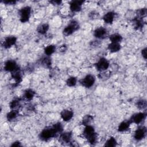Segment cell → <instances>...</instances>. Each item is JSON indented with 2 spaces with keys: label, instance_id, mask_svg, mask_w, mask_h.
<instances>
[{
  "label": "cell",
  "instance_id": "7a4b0ae2",
  "mask_svg": "<svg viewBox=\"0 0 147 147\" xmlns=\"http://www.w3.org/2000/svg\"><path fill=\"white\" fill-rule=\"evenodd\" d=\"M79 28V25L78 22L75 20H72L67 26L64 28L63 31V34L65 36H69L72 34L74 32L76 31Z\"/></svg>",
  "mask_w": 147,
  "mask_h": 147
},
{
  "label": "cell",
  "instance_id": "ffe728a7",
  "mask_svg": "<svg viewBox=\"0 0 147 147\" xmlns=\"http://www.w3.org/2000/svg\"><path fill=\"white\" fill-rule=\"evenodd\" d=\"M111 42L119 43L122 40V37L121 35L118 33H114L109 37Z\"/></svg>",
  "mask_w": 147,
  "mask_h": 147
},
{
  "label": "cell",
  "instance_id": "4316f807",
  "mask_svg": "<svg viewBox=\"0 0 147 147\" xmlns=\"http://www.w3.org/2000/svg\"><path fill=\"white\" fill-rule=\"evenodd\" d=\"M137 107L140 109V110H144L146 107L147 103L146 100L145 99H140L138 101H137L136 103Z\"/></svg>",
  "mask_w": 147,
  "mask_h": 147
},
{
  "label": "cell",
  "instance_id": "5b68a950",
  "mask_svg": "<svg viewBox=\"0 0 147 147\" xmlns=\"http://www.w3.org/2000/svg\"><path fill=\"white\" fill-rule=\"evenodd\" d=\"M109 65L110 64L109 61L106 58L102 57L96 63V68L98 71L103 72L109 67Z\"/></svg>",
  "mask_w": 147,
  "mask_h": 147
},
{
  "label": "cell",
  "instance_id": "44dd1931",
  "mask_svg": "<svg viewBox=\"0 0 147 147\" xmlns=\"http://www.w3.org/2000/svg\"><path fill=\"white\" fill-rule=\"evenodd\" d=\"M56 50V47L53 45H49L44 49V53L47 56H50L53 54Z\"/></svg>",
  "mask_w": 147,
  "mask_h": 147
},
{
  "label": "cell",
  "instance_id": "f546056e",
  "mask_svg": "<svg viewBox=\"0 0 147 147\" xmlns=\"http://www.w3.org/2000/svg\"><path fill=\"white\" fill-rule=\"evenodd\" d=\"M20 103V99H14L11 101L10 103V107L11 109H15L17 108Z\"/></svg>",
  "mask_w": 147,
  "mask_h": 147
},
{
  "label": "cell",
  "instance_id": "2e32d148",
  "mask_svg": "<svg viewBox=\"0 0 147 147\" xmlns=\"http://www.w3.org/2000/svg\"><path fill=\"white\" fill-rule=\"evenodd\" d=\"M11 76L12 78L15 80L16 83H19L21 81L22 77L20 72V69L18 67L11 72Z\"/></svg>",
  "mask_w": 147,
  "mask_h": 147
},
{
  "label": "cell",
  "instance_id": "cb8c5ba5",
  "mask_svg": "<svg viewBox=\"0 0 147 147\" xmlns=\"http://www.w3.org/2000/svg\"><path fill=\"white\" fill-rule=\"evenodd\" d=\"M35 92L32 89H27L25 91L24 97L27 100H31L34 96Z\"/></svg>",
  "mask_w": 147,
  "mask_h": 147
},
{
  "label": "cell",
  "instance_id": "9c48e42d",
  "mask_svg": "<svg viewBox=\"0 0 147 147\" xmlns=\"http://www.w3.org/2000/svg\"><path fill=\"white\" fill-rule=\"evenodd\" d=\"M83 3L82 1H72L69 4V9L73 12L79 11L82 9Z\"/></svg>",
  "mask_w": 147,
  "mask_h": 147
},
{
  "label": "cell",
  "instance_id": "484cf974",
  "mask_svg": "<svg viewBox=\"0 0 147 147\" xmlns=\"http://www.w3.org/2000/svg\"><path fill=\"white\" fill-rule=\"evenodd\" d=\"M117 144V142L115 138L113 137H111L106 141L104 146H108V147H112V146H116Z\"/></svg>",
  "mask_w": 147,
  "mask_h": 147
},
{
  "label": "cell",
  "instance_id": "9a60e30c",
  "mask_svg": "<svg viewBox=\"0 0 147 147\" xmlns=\"http://www.w3.org/2000/svg\"><path fill=\"white\" fill-rule=\"evenodd\" d=\"M131 124V123L129 120L122 121L118 127V131L119 132H123L126 131L129 128Z\"/></svg>",
  "mask_w": 147,
  "mask_h": 147
},
{
  "label": "cell",
  "instance_id": "30bf717a",
  "mask_svg": "<svg viewBox=\"0 0 147 147\" xmlns=\"http://www.w3.org/2000/svg\"><path fill=\"white\" fill-rule=\"evenodd\" d=\"M18 66L17 65V63L14 60H9L5 62L4 65V69L5 71L12 72L14 71Z\"/></svg>",
  "mask_w": 147,
  "mask_h": 147
},
{
  "label": "cell",
  "instance_id": "52a82bcc",
  "mask_svg": "<svg viewBox=\"0 0 147 147\" xmlns=\"http://www.w3.org/2000/svg\"><path fill=\"white\" fill-rule=\"evenodd\" d=\"M146 133V129L145 126L139 127L134 132V138L137 141H140L145 137Z\"/></svg>",
  "mask_w": 147,
  "mask_h": 147
},
{
  "label": "cell",
  "instance_id": "8d00e7d4",
  "mask_svg": "<svg viewBox=\"0 0 147 147\" xmlns=\"http://www.w3.org/2000/svg\"><path fill=\"white\" fill-rule=\"evenodd\" d=\"M51 3H53V5H60L61 2V1H51Z\"/></svg>",
  "mask_w": 147,
  "mask_h": 147
},
{
  "label": "cell",
  "instance_id": "d590c367",
  "mask_svg": "<svg viewBox=\"0 0 147 147\" xmlns=\"http://www.w3.org/2000/svg\"><path fill=\"white\" fill-rule=\"evenodd\" d=\"M4 3H6L7 5H13L16 3V1H4L3 2Z\"/></svg>",
  "mask_w": 147,
  "mask_h": 147
},
{
  "label": "cell",
  "instance_id": "8fae6325",
  "mask_svg": "<svg viewBox=\"0 0 147 147\" xmlns=\"http://www.w3.org/2000/svg\"><path fill=\"white\" fill-rule=\"evenodd\" d=\"M107 33V32L106 29L103 27H99L94 30V35L97 38L102 39L104 38L106 36Z\"/></svg>",
  "mask_w": 147,
  "mask_h": 147
},
{
  "label": "cell",
  "instance_id": "7c38bea8",
  "mask_svg": "<svg viewBox=\"0 0 147 147\" xmlns=\"http://www.w3.org/2000/svg\"><path fill=\"white\" fill-rule=\"evenodd\" d=\"M61 118L64 121H69L74 115V113L70 110H64L60 113Z\"/></svg>",
  "mask_w": 147,
  "mask_h": 147
},
{
  "label": "cell",
  "instance_id": "836d02e7",
  "mask_svg": "<svg viewBox=\"0 0 147 147\" xmlns=\"http://www.w3.org/2000/svg\"><path fill=\"white\" fill-rule=\"evenodd\" d=\"M141 55L142 56V57L145 59H146V57H147V53H146V48H145L144 49H142L141 51Z\"/></svg>",
  "mask_w": 147,
  "mask_h": 147
},
{
  "label": "cell",
  "instance_id": "ba28073f",
  "mask_svg": "<svg viewBox=\"0 0 147 147\" xmlns=\"http://www.w3.org/2000/svg\"><path fill=\"white\" fill-rule=\"evenodd\" d=\"M17 41V38L15 36H10L6 37L3 42V46L5 48H9L14 45Z\"/></svg>",
  "mask_w": 147,
  "mask_h": 147
},
{
  "label": "cell",
  "instance_id": "d6986e66",
  "mask_svg": "<svg viewBox=\"0 0 147 147\" xmlns=\"http://www.w3.org/2000/svg\"><path fill=\"white\" fill-rule=\"evenodd\" d=\"M49 25L48 24H42L40 25L37 28V31L38 33L41 34H45L47 31L49 29Z\"/></svg>",
  "mask_w": 147,
  "mask_h": 147
},
{
  "label": "cell",
  "instance_id": "277c9868",
  "mask_svg": "<svg viewBox=\"0 0 147 147\" xmlns=\"http://www.w3.org/2000/svg\"><path fill=\"white\" fill-rule=\"evenodd\" d=\"M95 81V78L94 76L91 74H88L80 80V83L84 87L86 88H90L94 85Z\"/></svg>",
  "mask_w": 147,
  "mask_h": 147
},
{
  "label": "cell",
  "instance_id": "3957f363",
  "mask_svg": "<svg viewBox=\"0 0 147 147\" xmlns=\"http://www.w3.org/2000/svg\"><path fill=\"white\" fill-rule=\"evenodd\" d=\"M32 9L30 6H26L23 7L20 10V21L21 22H26L28 21L30 18L31 14Z\"/></svg>",
  "mask_w": 147,
  "mask_h": 147
},
{
  "label": "cell",
  "instance_id": "1f68e13d",
  "mask_svg": "<svg viewBox=\"0 0 147 147\" xmlns=\"http://www.w3.org/2000/svg\"><path fill=\"white\" fill-rule=\"evenodd\" d=\"M146 14V9H141L138 11V16L140 17H144Z\"/></svg>",
  "mask_w": 147,
  "mask_h": 147
},
{
  "label": "cell",
  "instance_id": "f1b7e54d",
  "mask_svg": "<svg viewBox=\"0 0 147 147\" xmlns=\"http://www.w3.org/2000/svg\"><path fill=\"white\" fill-rule=\"evenodd\" d=\"M53 127L55 130V131L57 132V133H61L63 130V125L60 122H57L55 124H54L53 126Z\"/></svg>",
  "mask_w": 147,
  "mask_h": 147
},
{
  "label": "cell",
  "instance_id": "e0dca14e",
  "mask_svg": "<svg viewBox=\"0 0 147 147\" xmlns=\"http://www.w3.org/2000/svg\"><path fill=\"white\" fill-rule=\"evenodd\" d=\"M121 48V46L119 43H115V42H111L108 45L107 49L110 52L115 53L118 52Z\"/></svg>",
  "mask_w": 147,
  "mask_h": 147
},
{
  "label": "cell",
  "instance_id": "4fadbf2b",
  "mask_svg": "<svg viewBox=\"0 0 147 147\" xmlns=\"http://www.w3.org/2000/svg\"><path fill=\"white\" fill-rule=\"evenodd\" d=\"M115 17V14L113 11H109L105 14L103 17V20L104 22L106 24H112L114 21Z\"/></svg>",
  "mask_w": 147,
  "mask_h": 147
},
{
  "label": "cell",
  "instance_id": "6da1fadb",
  "mask_svg": "<svg viewBox=\"0 0 147 147\" xmlns=\"http://www.w3.org/2000/svg\"><path fill=\"white\" fill-rule=\"evenodd\" d=\"M57 132L55 131L53 126L47 127L44 129L40 134V138L42 141H47L51 138L55 137L57 134Z\"/></svg>",
  "mask_w": 147,
  "mask_h": 147
},
{
  "label": "cell",
  "instance_id": "83f0119b",
  "mask_svg": "<svg viewBox=\"0 0 147 147\" xmlns=\"http://www.w3.org/2000/svg\"><path fill=\"white\" fill-rule=\"evenodd\" d=\"M76 83H77V79L75 77H74V76H71L66 81V84L69 87L75 86Z\"/></svg>",
  "mask_w": 147,
  "mask_h": 147
},
{
  "label": "cell",
  "instance_id": "7402d4cb",
  "mask_svg": "<svg viewBox=\"0 0 147 147\" xmlns=\"http://www.w3.org/2000/svg\"><path fill=\"white\" fill-rule=\"evenodd\" d=\"M18 115V111L16 110L12 109L6 114V118L8 121H12L17 118Z\"/></svg>",
  "mask_w": 147,
  "mask_h": 147
},
{
  "label": "cell",
  "instance_id": "e575fe53",
  "mask_svg": "<svg viewBox=\"0 0 147 147\" xmlns=\"http://www.w3.org/2000/svg\"><path fill=\"white\" fill-rule=\"evenodd\" d=\"M11 146H21V142H20L19 141H15L11 145Z\"/></svg>",
  "mask_w": 147,
  "mask_h": 147
},
{
  "label": "cell",
  "instance_id": "d4e9b609",
  "mask_svg": "<svg viewBox=\"0 0 147 147\" xmlns=\"http://www.w3.org/2000/svg\"><path fill=\"white\" fill-rule=\"evenodd\" d=\"M88 142L91 145H94L96 143L98 140V134L94 132L93 134L87 137Z\"/></svg>",
  "mask_w": 147,
  "mask_h": 147
},
{
  "label": "cell",
  "instance_id": "d6a6232c",
  "mask_svg": "<svg viewBox=\"0 0 147 147\" xmlns=\"http://www.w3.org/2000/svg\"><path fill=\"white\" fill-rule=\"evenodd\" d=\"M98 13L96 11H91L90 14H89V17L91 18V19H94L98 17Z\"/></svg>",
  "mask_w": 147,
  "mask_h": 147
},
{
  "label": "cell",
  "instance_id": "5bb4252c",
  "mask_svg": "<svg viewBox=\"0 0 147 147\" xmlns=\"http://www.w3.org/2000/svg\"><path fill=\"white\" fill-rule=\"evenodd\" d=\"M72 138V133L70 131H66L61 133L60 136V140L64 143L70 142Z\"/></svg>",
  "mask_w": 147,
  "mask_h": 147
},
{
  "label": "cell",
  "instance_id": "ac0fdd59",
  "mask_svg": "<svg viewBox=\"0 0 147 147\" xmlns=\"http://www.w3.org/2000/svg\"><path fill=\"white\" fill-rule=\"evenodd\" d=\"M94 132V127L92 126H91V125L85 126V127L83 130V134L86 138L91 135L92 134H93Z\"/></svg>",
  "mask_w": 147,
  "mask_h": 147
},
{
  "label": "cell",
  "instance_id": "8992f818",
  "mask_svg": "<svg viewBox=\"0 0 147 147\" xmlns=\"http://www.w3.org/2000/svg\"><path fill=\"white\" fill-rule=\"evenodd\" d=\"M146 117V114L143 112H140L136 113L133 114L129 121L131 122V123H134L136 124H139L141 123L145 118Z\"/></svg>",
  "mask_w": 147,
  "mask_h": 147
},
{
  "label": "cell",
  "instance_id": "603a6c76",
  "mask_svg": "<svg viewBox=\"0 0 147 147\" xmlns=\"http://www.w3.org/2000/svg\"><path fill=\"white\" fill-rule=\"evenodd\" d=\"M92 121H93V117L92 115H86L83 118L82 121V123L84 126L89 125L91 124Z\"/></svg>",
  "mask_w": 147,
  "mask_h": 147
},
{
  "label": "cell",
  "instance_id": "4dcf8cb0",
  "mask_svg": "<svg viewBox=\"0 0 147 147\" xmlns=\"http://www.w3.org/2000/svg\"><path fill=\"white\" fill-rule=\"evenodd\" d=\"M42 63L45 67H48L51 66V63H52L51 59L48 57V56H46V57H45L42 59Z\"/></svg>",
  "mask_w": 147,
  "mask_h": 147
}]
</instances>
